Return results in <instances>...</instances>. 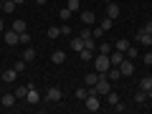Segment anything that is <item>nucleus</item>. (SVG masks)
<instances>
[{
	"label": "nucleus",
	"mask_w": 152,
	"mask_h": 114,
	"mask_svg": "<svg viewBox=\"0 0 152 114\" xmlns=\"http://www.w3.org/2000/svg\"><path fill=\"white\" fill-rule=\"evenodd\" d=\"M99 26H102V31H104V33H107V31H109V28H112V26H114V20H112V18H104V20H102V23H99Z\"/></svg>",
	"instance_id": "obj_31"
},
{
	"label": "nucleus",
	"mask_w": 152,
	"mask_h": 114,
	"mask_svg": "<svg viewBox=\"0 0 152 114\" xmlns=\"http://www.w3.org/2000/svg\"><path fill=\"white\" fill-rule=\"evenodd\" d=\"M91 36L96 38V41H102V38H104V31H102V26H96V28H91Z\"/></svg>",
	"instance_id": "obj_33"
},
{
	"label": "nucleus",
	"mask_w": 152,
	"mask_h": 114,
	"mask_svg": "<svg viewBox=\"0 0 152 114\" xmlns=\"http://www.w3.org/2000/svg\"><path fill=\"white\" fill-rule=\"evenodd\" d=\"M58 18H61V20H69V18H71V10H69V8H61V10H58Z\"/></svg>",
	"instance_id": "obj_32"
},
{
	"label": "nucleus",
	"mask_w": 152,
	"mask_h": 114,
	"mask_svg": "<svg viewBox=\"0 0 152 114\" xmlns=\"http://www.w3.org/2000/svg\"><path fill=\"white\" fill-rule=\"evenodd\" d=\"M147 102H150V94L145 89H137L134 91V104H147Z\"/></svg>",
	"instance_id": "obj_12"
},
{
	"label": "nucleus",
	"mask_w": 152,
	"mask_h": 114,
	"mask_svg": "<svg viewBox=\"0 0 152 114\" xmlns=\"http://www.w3.org/2000/svg\"><path fill=\"white\" fill-rule=\"evenodd\" d=\"M46 99H48V102H53V104H58L61 99H64V91H61L58 86H48V91H46Z\"/></svg>",
	"instance_id": "obj_4"
},
{
	"label": "nucleus",
	"mask_w": 152,
	"mask_h": 114,
	"mask_svg": "<svg viewBox=\"0 0 152 114\" xmlns=\"http://www.w3.org/2000/svg\"><path fill=\"white\" fill-rule=\"evenodd\" d=\"M94 53H96V51H91V48H81L79 51V58H81L84 64H89V61H94Z\"/></svg>",
	"instance_id": "obj_16"
},
{
	"label": "nucleus",
	"mask_w": 152,
	"mask_h": 114,
	"mask_svg": "<svg viewBox=\"0 0 152 114\" xmlns=\"http://www.w3.org/2000/svg\"><path fill=\"white\" fill-rule=\"evenodd\" d=\"M84 107H86V112H99V109H102V99H99V94L89 91V96L84 99Z\"/></svg>",
	"instance_id": "obj_2"
},
{
	"label": "nucleus",
	"mask_w": 152,
	"mask_h": 114,
	"mask_svg": "<svg viewBox=\"0 0 152 114\" xmlns=\"http://www.w3.org/2000/svg\"><path fill=\"white\" fill-rule=\"evenodd\" d=\"M36 48H33V46H26V51H23V58H26V61H36Z\"/></svg>",
	"instance_id": "obj_19"
},
{
	"label": "nucleus",
	"mask_w": 152,
	"mask_h": 114,
	"mask_svg": "<svg viewBox=\"0 0 152 114\" xmlns=\"http://www.w3.org/2000/svg\"><path fill=\"white\" fill-rule=\"evenodd\" d=\"M79 5H81V0H69V3H66V8H69L71 13H76V10H79Z\"/></svg>",
	"instance_id": "obj_29"
},
{
	"label": "nucleus",
	"mask_w": 152,
	"mask_h": 114,
	"mask_svg": "<svg viewBox=\"0 0 152 114\" xmlns=\"http://www.w3.org/2000/svg\"><path fill=\"white\" fill-rule=\"evenodd\" d=\"M46 33H48V38H58L61 36V26H51Z\"/></svg>",
	"instance_id": "obj_27"
},
{
	"label": "nucleus",
	"mask_w": 152,
	"mask_h": 114,
	"mask_svg": "<svg viewBox=\"0 0 152 114\" xmlns=\"http://www.w3.org/2000/svg\"><path fill=\"white\" fill-rule=\"evenodd\" d=\"M20 43H23V46L31 43V33H28V31H23V33H20Z\"/></svg>",
	"instance_id": "obj_35"
},
{
	"label": "nucleus",
	"mask_w": 152,
	"mask_h": 114,
	"mask_svg": "<svg viewBox=\"0 0 152 114\" xmlns=\"http://www.w3.org/2000/svg\"><path fill=\"white\" fill-rule=\"evenodd\" d=\"M36 3H38V5H46V0H36Z\"/></svg>",
	"instance_id": "obj_43"
},
{
	"label": "nucleus",
	"mask_w": 152,
	"mask_h": 114,
	"mask_svg": "<svg viewBox=\"0 0 152 114\" xmlns=\"http://www.w3.org/2000/svg\"><path fill=\"white\" fill-rule=\"evenodd\" d=\"M140 89H145V91L152 96V76H142L140 79Z\"/></svg>",
	"instance_id": "obj_17"
},
{
	"label": "nucleus",
	"mask_w": 152,
	"mask_h": 114,
	"mask_svg": "<svg viewBox=\"0 0 152 114\" xmlns=\"http://www.w3.org/2000/svg\"><path fill=\"white\" fill-rule=\"evenodd\" d=\"M112 48H114V46L112 43H96V53H112Z\"/></svg>",
	"instance_id": "obj_23"
},
{
	"label": "nucleus",
	"mask_w": 152,
	"mask_h": 114,
	"mask_svg": "<svg viewBox=\"0 0 152 114\" xmlns=\"http://www.w3.org/2000/svg\"><path fill=\"white\" fill-rule=\"evenodd\" d=\"M104 3H114V0H104Z\"/></svg>",
	"instance_id": "obj_44"
},
{
	"label": "nucleus",
	"mask_w": 152,
	"mask_h": 114,
	"mask_svg": "<svg viewBox=\"0 0 152 114\" xmlns=\"http://www.w3.org/2000/svg\"><path fill=\"white\" fill-rule=\"evenodd\" d=\"M26 99H28V102H31V104H38V102H41V94H38L36 89L31 86V89H28V96H26Z\"/></svg>",
	"instance_id": "obj_18"
},
{
	"label": "nucleus",
	"mask_w": 152,
	"mask_h": 114,
	"mask_svg": "<svg viewBox=\"0 0 152 114\" xmlns=\"http://www.w3.org/2000/svg\"><path fill=\"white\" fill-rule=\"evenodd\" d=\"M109 61H112V66H119L122 61H124V53H122V51H117V48H112V53H109Z\"/></svg>",
	"instance_id": "obj_11"
},
{
	"label": "nucleus",
	"mask_w": 152,
	"mask_h": 114,
	"mask_svg": "<svg viewBox=\"0 0 152 114\" xmlns=\"http://www.w3.org/2000/svg\"><path fill=\"white\" fill-rule=\"evenodd\" d=\"M104 76H107L109 81L114 84V81H119V79H122V71H119V66H109V71H107Z\"/></svg>",
	"instance_id": "obj_8"
},
{
	"label": "nucleus",
	"mask_w": 152,
	"mask_h": 114,
	"mask_svg": "<svg viewBox=\"0 0 152 114\" xmlns=\"http://www.w3.org/2000/svg\"><path fill=\"white\" fill-rule=\"evenodd\" d=\"M150 102H152V96H150Z\"/></svg>",
	"instance_id": "obj_47"
},
{
	"label": "nucleus",
	"mask_w": 152,
	"mask_h": 114,
	"mask_svg": "<svg viewBox=\"0 0 152 114\" xmlns=\"http://www.w3.org/2000/svg\"><path fill=\"white\" fill-rule=\"evenodd\" d=\"M112 46H114L117 51H122V53H124V51L129 48V41H127V38H119V41H117V43H112Z\"/></svg>",
	"instance_id": "obj_21"
},
{
	"label": "nucleus",
	"mask_w": 152,
	"mask_h": 114,
	"mask_svg": "<svg viewBox=\"0 0 152 114\" xmlns=\"http://www.w3.org/2000/svg\"><path fill=\"white\" fill-rule=\"evenodd\" d=\"M99 76H102L99 71H89V74L84 76V84H86V86H94V84L99 81Z\"/></svg>",
	"instance_id": "obj_13"
},
{
	"label": "nucleus",
	"mask_w": 152,
	"mask_h": 114,
	"mask_svg": "<svg viewBox=\"0 0 152 114\" xmlns=\"http://www.w3.org/2000/svg\"><path fill=\"white\" fill-rule=\"evenodd\" d=\"M10 28H13V31H15V33H23V31H26V20H20V18H18V20L13 23Z\"/></svg>",
	"instance_id": "obj_26"
},
{
	"label": "nucleus",
	"mask_w": 152,
	"mask_h": 114,
	"mask_svg": "<svg viewBox=\"0 0 152 114\" xmlns=\"http://www.w3.org/2000/svg\"><path fill=\"white\" fill-rule=\"evenodd\" d=\"M86 96H89V86H79L76 89V99H79V102H84Z\"/></svg>",
	"instance_id": "obj_24"
},
{
	"label": "nucleus",
	"mask_w": 152,
	"mask_h": 114,
	"mask_svg": "<svg viewBox=\"0 0 152 114\" xmlns=\"http://www.w3.org/2000/svg\"><path fill=\"white\" fill-rule=\"evenodd\" d=\"M81 23L84 26H94L96 23V13L94 10H81Z\"/></svg>",
	"instance_id": "obj_7"
},
{
	"label": "nucleus",
	"mask_w": 152,
	"mask_h": 114,
	"mask_svg": "<svg viewBox=\"0 0 152 114\" xmlns=\"http://www.w3.org/2000/svg\"><path fill=\"white\" fill-rule=\"evenodd\" d=\"M15 102H18L15 94H3L0 96V107H15Z\"/></svg>",
	"instance_id": "obj_10"
},
{
	"label": "nucleus",
	"mask_w": 152,
	"mask_h": 114,
	"mask_svg": "<svg viewBox=\"0 0 152 114\" xmlns=\"http://www.w3.org/2000/svg\"><path fill=\"white\" fill-rule=\"evenodd\" d=\"M0 3H5V0H0Z\"/></svg>",
	"instance_id": "obj_46"
},
{
	"label": "nucleus",
	"mask_w": 152,
	"mask_h": 114,
	"mask_svg": "<svg viewBox=\"0 0 152 114\" xmlns=\"http://www.w3.org/2000/svg\"><path fill=\"white\" fill-rule=\"evenodd\" d=\"M114 112H117V114H122V112H127V107L119 102V104H114Z\"/></svg>",
	"instance_id": "obj_38"
},
{
	"label": "nucleus",
	"mask_w": 152,
	"mask_h": 114,
	"mask_svg": "<svg viewBox=\"0 0 152 114\" xmlns=\"http://www.w3.org/2000/svg\"><path fill=\"white\" fill-rule=\"evenodd\" d=\"M15 3H13V0H5V3H3V10H5V13H13V10H15Z\"/></svg>",
	"instance_id": "obj_30"
},
{
	"label": "nucleus",
	"mask_w": 152,
	"mask_h": 114,
	"mask_svg": "<svg viewBox=\"0 0 152 114\" xmlns=\"http://www.w3.org/2000/svg\"><path fill=\"white\" fill-rule=\"evenodd\" d=\"M119 5H117V3H107V18H112V20H117V18H119Z\"/></svg>",
	"instance_id": "obj_9"
},
{
	"label": "nucleus",
	"mask_w": 152,
	"mask_h": 114,
	"mask_svg": "<svg viewBox=\"0 0 152 114\" xmlns=\"http://www.w3.org/2000/svg\"><path fill=\"white\" fill-rule=\"evenodd\" d=\"M28 89H31V86H15V91H13V94H15L18 99H26L28 96Z\"/></svg>",
	"instance_id": "obj_25"
},
{
	"label": "nucleus",
	"mask_w": 152,
	"mask_h": 114,
	"mask_svg": "<svg viewBox=\"0 0 152 114\" xmlns=\"http://www.w3.org/2000/svg\"><path fill=\"white\" fill-rule=\"evenodd\" d=\"M140 31H145V33H150V36H152V20H150V23H145V26H142Z\"/></svg>",
	"instance_id": "obj_39"
},
{
	"label": "nucleus",
	"mask_w": 152,
	"mask_h": 114,
	"mask_svg": "<svg viewBox=\"0 0 152 114\" xmlns=\"http://www.w3.org/2000/svg\"><path fill=\"white\" fill-rule=\"evenodd\" d=\"M89 91H94V94H99V96H107L109 91H112V81H109L107 76H99V81L94 84V86H89Z\"/></svg>",
	"instance_id": "obj_1"
},
{
	"label": "nucleus",
	"mask_w": 152,
	"mask_h": 114,
	"mask_svg": "<svg viewBox=\"0 0 152 114\" xmlns=\"http://www.w3.org/2000/svg\"><path fill=\"white\" fill-rule=\"evenodd\" d=\"M124 56H127V58H132V61H134V58H137V48H134V46H129V48L124 51Z\"/></svg>",
	"instance_id": "obj_34"
},
{
	"label": "nucleus",
	"mask_w": 152,
	"mask_h": 114,
	"mask_svg": "<svg viewBox=\"0 0 152 114\" xmlns=\"http://www.w3.org/2000/svg\"><path fill=\"white\" fill-rule=\"evenodd\" d=\"M13 3H15V5H23V3H26V0H13Z\"/></svg>",
	"instance_id": "obj_42"
},
{
	"label": "nucleus",
	"mask_w": 152,
	"mask_h": 114,
	"mask_svg": "<svg viewBox=\"0 0 152 114\" xmlns=\"http://www.w3.org/2000/svg\"><path fill=\"white\" fill-rule=\"evenodd\" d=\"M69 46H71V48L76 51V53H79V51L84 48V41H81V36H76V38H71V43H69Z\"/></svg>",
	"instance_id": "obj_20"
},
{
	"label": "nucleus",
	"mask_w": 152,
	"mask_h": 114,
	"mask_svg": "<svg viewBox=\"0 0 152 114\" xmlns=\"http://www.w3.org/2000/svg\"><path fill=\"white\" fill-rule=\"evenodd\" d=\"M26 64H28V61H26V58H20V61H15V71H18V74H20V71H23V69H26Z\"/></svg>",
	"instance_id": "obj_36"
},
{
	"label": "nucleus",
	"mask_w": 152,
	"mask_h": 114,
	"mask_svg": "<svg viewBox=\"0 0 152 114\" xmlns=\"http://www.w3.org/2000/svg\"><path fill=\"white\" fill-rule=\"evenodd\" d=\"M61 36H71V26H61Z\"/></svg>",
	"instance_id": "obj_40"
},
{
	"label": "nucleus",
	"mask_w": 152,
	"mask_h": 114,
	"mask_svg": "<svg viewBox=\"0 0 152 114\" xmlns=\"http://www.w3.org/2000/svg\"><path fill=\"white\" fill-rule=\"evenodd\" d=\"M119 71H122V76H132V74H134V61L124 56V61L119 64Z\"/></svg>",
	"instance_id": "obj_5"
},
{
	"label": "nucleus",
	"mask_w": 152,
	"mask_h": 114,
	"mask_svg": "<svg viewBox=\"0 0 152 114\" xmlns=\"http://www.w3.org/2000/svg\"><path fill=\"white\" fill-rule=\"evenodd\" d=\"M142 61H145V64H147V66H152V51H147V53H145V56H142Z\"/></svg>",
	"instance_id": "obj_37"
},
{
	"label": "nucleus",
	"mask_w": 152,
	"mask_h": 114,
	"mask_svg": "<svg viewBox=\"0 0 152 114\" xmlns=\"http://www.w3.org/2000/svg\"><path fill=\"white\" fill-rule=\"evenodd\" d=\"M3 38H5L8 46H18V43H20V33H15L13 28H10V31H5V36H3Z\"/></svg>",
	"instance_id": "obj_6"
},
{
	"label": "nucleus",
	"mask_w": 152,
	"mask_h": 114,
	"mask_svg": "<svg viewBox=\"0 0 152 114\" xmlns=\"http://www.w3.org/2000/svg\"><path fill=\"white\" fill-rule=\"evenodd\" d=\"M107 102L112 104V107H114V104H119V94H117V91H109L107 94Z\"/></svg>",
	"instance_id": "obj_28"
},
{
	"label": "nucleus",
	"mask_w": 152,
	"mask_h": 114,
	"mask_svg": "<svg viewBox=\"0 0 152 114\" xmlns=\"http://www.w3.org/2000/svg\"><path fill=\"white\" fill-rule=\"evenodd\" d=\"M137 43H142V46H152V36H150V33H145V31H137Z\"/></svg>",
	"instance_id": "obj_14"
},
{
	"label": "nucleus",
	"mask_w": 152,
	"mask_h": 114,
	"mask_svg": "<svg viewBox=\"0 0 152 114\" xmlns=\"http://www.w3.org/2000/svg\"><path fill=\"white\" fill-rule=\"evenodd\" d=\"M94 66H96L99 74H107L109 66H112V61H109V56H107V53H96V56H94Z\"/></svg>",
	"instance_id": "obj_3"
},
{
	"label": "nucleus",
	"mask_w": 152,
	"mask_h": 114,
	"mask_svg": "<svg viewBox=\"0 0 152 114\" xmlns=\"http://www.w3.org/2000/svg\"><path fill=\"white\" fill-rule=\"evenodd\" d=\"M0 76H3V81H5V84H13V81H15V76H18V71L15 69H5Z\"/></svg>",
	"instance_id": "obj_15"
},
{
	"label": "nucleus",
	"mask_w": 152,
	"mask_h": 114,
	"mask_svg": "<svg viewBox=\"0 0 152 114\" xmlns=\"http://www.w3.org/2000/svg\"><path fill=\"white\" fill-rule=\"evenodd\" d=\"M3 31H5V23H3V20H0V33H3Z\"/></svg>",
	"instance_id": "obj_41"
},
{
	"label": "nucleus",
	"mask_w": 152,
	"mask_h": 114,
	"mask_svg": "<svg viewBox=\"0 0 152 114\" xmlns=\"http://www.w3.org/2000/svg\"><path fill=\"white\" fill-rule=\"evenodd\" d=\"M51 61H53V64H64V61H66V51H53Z\"/></svg>",
	"instance_id": "obj_22"
},
{
	"label": "nucleus",
	"mask_w": 152,
	"mask_h": 114,
	"mask_svg": "<svg viewBox=\"0 0 152 114\" xmlns=\"http://www.w3.org/2000/svg\"><path fill=\"white\" fill-rule=\"evenodd\" d=\"M0 10H3V3H0Z\"/></svg>",
	"instance_id": "obj_45"
}]
</instances>
